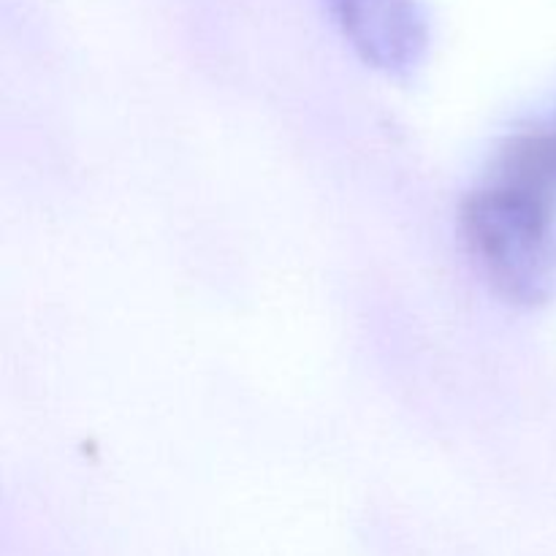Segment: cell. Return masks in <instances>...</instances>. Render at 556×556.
<instances>
[{"instance_id":"obj_1","label":"cell","mask_w":556,"mask_h":556,"mask_svg":"<svg viewBox=\"0 0 556 556\" xmlns=\"http://www.w3.org/2000/svg\"><path fill=\"white\" fill-rule=\"evenodd\" d=\"M467 250L489 286L516 307L556 299L554 190L494 177L462 206Z\"/></svg>"},{"instance_id":"obj_2","label":"cell","mask_w":556,"mask_h":556,"mask_svg":"<svg viewBox=\"0 0 556 556\" xmlns=\"http://www.w3.org/2000/svg\"><path fill=\"white\" fill-rule=\"evenodd\" d=\"M353 52L375 71L410 79L429 52V20L418 0H324Z\"/></svg>"}]
</instances>
